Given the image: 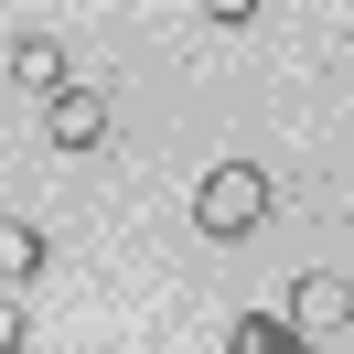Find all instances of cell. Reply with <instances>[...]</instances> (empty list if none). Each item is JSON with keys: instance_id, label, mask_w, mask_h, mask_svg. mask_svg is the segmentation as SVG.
<instances>
[{"instance_id": "obj_5", "label": "cell", "mask_w": 354, "mask_h": 354, "mask_svg": "<svg viewBox=\"0 0 354 354\" xmlns=\"http://www.w3.org/2000/svg\"><path fill=\"white\" fill-rule=\"evenodd\" d=\"M32 279H44V225H32V215H11V225H0V290L22 301Z\"/></svg>"}, {"instance_id": "obj_4", "label": "cell", "mask_w": 354, "mask_h": 354, "mask_svg": "<svg viewBox=\"0 0 354 354\" xmlns=\"http://www.w3.org/2000/svg\"><path fill=\"white\" fill-rule=\"evenodd\" d=\"M11 75H22V86L44 97V108L75 86V75H65V44H54V32H22V44H11Z\"/></svg>"}, {"instance_id": "obj_1", "label": "cell", "mask_w": 354, "mask_h": 354, "mask_svg": "<svg viewBox=\"0 0 354 354\" xmlns=\"http://www.w3.org/2000/svg\"><path fill=\"white\" fill-rule=\"evenodd\" d=\"M194 225L204 236H258L268 225V172L258 161H215V172L194 183Z\"/></svg>"}, {"instance_id": "obj_3", "label": "cell", "mask_w": 354, "mask_h": 354, "mask_svg": "<svg viewBox=\"0 0 354 354\" xmlns=\"http://www.w3.org/2000/svg\"><path fill=\"white\" fill-rule=\"evenodd\" d=\"M290 333H311V344H322V333H344L354 322V279H333V268H311V279H290Z\"/></svg>"}, {"instance_id": "obj_7", "label": "cell", "mask_w": 354, "mask_h": 354, "mask_svg": "<svg viewBox=\"0 0 354 354\" xmlns=\"http://www.w3.org/2000/svg\"><path fill=\"white\" fill-rule=\"evenodd\" d=\"M0 354H32V311L11 301V290H0Z\"/></svg>"}, {"instance_id": "obj_2", "label": "cell", "mask_w": 354, "mask_h": 354, "mask_svg": "<svg viewBox=\"0 0 354 354\" xmlns=\"http://www.w3.org/2000/svg\"><path fill=\"white\" fill-rule=\"evenodd\" d=\"M108 129H118V118H108V97H97V86H65V97L44 108V140H54V151H75V161L108 151Z\"/></svg>"}, {"instance_id": "obj_6", "label": "cell", "mask_w": 354, "mask_h": 354, "mask_svg": "<svg viewBox=\"0 0 354 354\" xmlns=\"http://www.w3.org/2000/svg\"><path fill=\"white\" fill-rule=\"evenodd\" d=\"M225 354H311V333H290V311H247L225 333Z\"/></svg>"}]
</instances>
